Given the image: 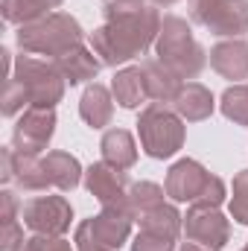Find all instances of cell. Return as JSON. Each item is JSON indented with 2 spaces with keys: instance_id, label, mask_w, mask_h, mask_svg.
Instances as JSON below:
<instances>
[{
  "instance_id": "obj_1",
  "label": "cell",
  "mask_w": 248,
  "mask_h": 251,
  "mask_svg": "<svg viewBox=\"0 0 248 251\" xmlns=\"http://www.w3.org/2000/svg\"><path fill=\"white\" fill-rule=\"evenodd\" d=\"M105 24L88 35L91 50L105 67L143 56L161 32V12L149 0H102Z\"/></svg>"
},
{
  "instance_id": "obj_2",
  "label": "cell",
  "mask_w": 248,
  "mask_h": 251,
  "mask_svg": "<svg viewBox=\"0 0 248 251\" xmlns=\"http://www.w3.org/2000/svg\"><path fill=\"white\" fill-rule=\"evenodd\" d=\"M155 50H158V62L167 64L181 82L184 79H196L201 73L204 62H207L204 47L193 38L190 24L184 18H178V15H164Z\"/></svg>"
},
{
  "instance_id": "obj_3",
  "label": "cell",
  "mask_w": 248,
  "mask_h": 251,
  "mask_svg": "<svg viewBox=\"0 0 248 251\" xmlns=\"http://www.w3.org/2000/svg\"><path fill=\"white\" fill-rule=\"evenodd\" d=\"M82 41H85V32H82L79 21L67 12H50L41 21L18 26V47L24 53L50 56V62L59 59L67 50L79 47Z\"/></svg>"
},
{
  "instance_id": "obj_4",
  "label": "cell",
  "mask_w": 248,
  "mask_h": 251,
  "mask_svg": "<svg viewBox=\"0 0 248 251\" xmlns=\"http://www.w3.org/2000/svg\"><path fill=\"white\" fill-rule=\"evenodd\" d=\"M137 134H140L143 152L149 158L164 161V158H173L184 146L187 128L175 108H167V102H152L137 117Z\"/></svg>"
},
{
  "instance_id": "obj_5",
  "label": "cell",
  "mask_w": 248,
  "mask_h": 251,
  "mask_svg": "<svg viewBox=\"0 0 248 251\" xmlns=\"http://www.w3.org/2000/svg\"><path fill=\"white\" fill-rule=\"evenodd\" d=\"M9 79H18L29 97V105L38 108H56L64 97V76L53 62H38L29 56H21L15 62V70Z\"/></svg>"
},
{
  "instance_id": "obj_6",
  "label": "cell",
  "mask_w": 248,
  "mask_h": 251,
  "mask_svg": "<svg viewBox=\"0 0 248 251\" xmlns=\"http://www.w3.org/2000/svg\"><path fill=\"white\" fill-rule=\"evenodd\" d=\"M190 15L222 38H240L248 32V0H190Z\"/></svg>"
},
{
  "instance_id": "obj_7",
  "label": "cell",
  "mask_w": 248,
  "mask_h": 251,
  "mask_svg": "<svg viewBox=\"0 0 248 251\" xmlns=\"http://www.w3.org/2000/svg\"><path fill=\"white\" fill-rule=\"evenodd\" d=\"M24 225L41 237H64L70 231L73 207L64 196H35L21 207Z\"/></svg>"
},
{
  "instance_id": "obj_8",
  "label": "cell",
  "mask_w": 248,
  "mask_h": 251,
  "mask_svg": "<svg viewBox=\"0 0 248 251\" xmlns=\"http://www.w3.org/2000/svg\"><path fill=\"white\" fill-rule=\"evenodd\" d=\"M53 131H56V111L29 105L21 114V120L15 123L12 146L21 155H41L47 149V143L53 140Z\"/></svg>"
},
{
  "instance_id": "obj_9",
  "label": "cell",
  "mask_w": 248,
  "mask_h": 251,
  "mask_svg": "<svg viewBox=\"0 0 248 251\" xmlns=\"http://www.w3.org/2000/svg\"><path fill=\"white\" fill-rule=\"evenodd\" d=\"M184 231L190 243H201L207 251H222L231 240V222L219 213V207L193 204L184 216Z\"/></svg>"
},
{
  "instance_id": "obj_10",
  "label": "cell",
  "mask_w": 248,
  "mask_h": 251,
  "mask_svg": "<svg viewBox=\"0 0 248 251\" xmlns=\"http://www.w3.org/2000/svg\"><path fill=\"white\" fill-rule=\"evenodd\" d=\"M85 187L88 193L102 204V207H117V210H128V173L117 170L105 161L91 164L85 173ZM131 213V210H128Z\"/></svg>"
},
{
  "instance_id": "obj_11",
  "label": "cell",
  "mask_w": 248,
  "mask_h": 251,
  "mask_svg": "<svg viewBox=\"0 0 248 251\" xmlns=\"http://www.w3.org/2000/svg\"><path fill=\"white\" fill-rule=\"evenodd\" d=\"M207 181H210V173L198 161L181 158L167 173V196L173 201H190V204H196L198 196L207 187Z\"/></svg>"
},
{
  "instance_id": "obj_12",
  "label": "cell",
  "mask_w": 248,
  "mask_h": 251,
  "mask_svg": "<svg viewBox=\"0 0 248 251\" xmlns=\"http://www.w3.org/2000/svg\"><path fill=\"white\" fill-rule=\"evenodd\" d=\"M85 222H88L94 240H99L102 246H108L111 251H120V246H123L125 240H128V234H131L134 216H131L128 210L102 207V213H97V216H91V219H85Z\"/></svg>"
},
{
  "instance_id": "obj_13",
  "label": "cell",
  "mask_w": 248,
  "mask_h": 251,
  "mask_svg": "<svg viewBox=\"0 0 248 251\" xmlns=\"http://www.w3.org/2000/svg\"><path fill=\"white\" fill-rule=\"evenodd\" d=\"M210 67L231 82L248 79V41H243V38L219 41L210 50Z\"/></svg>"
},
{
  "instance_id": "obj_14",
  "label": "cell",
  "mask_w": 248,
  "mask_h": 251,
  "mask_svg": "<svg viewBox=\"0 0 248 251\" xmlns=\"http://www.w3.org/2000/svg\"><path fill=\"white\" fill-rule=\"evenodd\" d=\"M53 64L59 67V73L64 76V82H70V85H82V82L97 79V73H99V67H102V62L97 59V53L88 50L85 44H79V47L62 53L59 59H53Z\"/></svg>"
},
{
  "instance_id": "obj_15",
  "label": "cell",
  "mask_w": 248,
  "mask_h": 251,
  "mask_svg": "<svg viewBox=\"0 0 248 251\" xmlns=\"http://www.w3.org/2000/svg\"><path fill=\"white\" fill-rule=\"evenodd\" d=\"M213 94L201 85V82H187L181 85L178 97L173 100V108L181 114V120L187 123H198V120H207L213 114Z\"/></svg>"
},
{
  "instance_id": "obj_16",
  "label": "cell",
  "mask_w": 248,
  "mask_h": 251,
  "mask_svg": "<svg viewBox=\"0 0 248 251\" xmlns=\"http://www.w3.org/2000/svg\"><path fill=\"white\" fill-rule=\"evenodd\" d=\"M143 70V85H146V97H152L155 102H173L181 91V79L158 59H149V62L140 64Z\"/></svg>"
},
{
  "instance_id": "obj_17",
  "label": "cell",
  "mask_w": 248,
  "mask_h": 251,
  "mask_svg": "<svg viewBox=\"0 0 248 251\" xmlns=\"http://www.w3.org/2000/svg\"><path fill=\"white\" fill-rule=\"evenodd\" d=\"M79 114L91 128H105L114 114V94L105 85H97V82L88 85L82 94V102H79Z\"/></svg>"
},
{
  "instance_id": "obj_18",
  "label": "cell",
  "mask_w": 248,
  "mask_h": 251,
  "mask_svg": "<svg viewBox=\"0 0 248 251\" xmlns=\"http://www.w3.org/2000/svg\"><path fill=\"white\" fill-rule=\"evenodd\" d=\"M99 149H102V161L117 170H131L137 164V143L125 128H108L99 140Z\"/></svg>"
},
{
  "instance_id": "obj_19",
  "label": "cell",
  "mask_w": 248,
  "mask_h": 251,
  "mask_svg": "<svg viewBox=\"0 0 248 251\" xmlns=\"http://www.w3.org/2000/svg\"><path fill=\"white\" fill-rule=\"evenodd\" d=\"M41 161H44V170H47V178H50L53 187H59L62 193H70V190L79 187V181H82V164L70 152L56 149V152H47V158H41Z\"/></svg>"
},
{
  "instance_id": "obj_20",
  "label": "cell",
  "mask_w": 248,
  "mask_h": 251,
  "mask_svg": "<svg viewBox=\"0 0 248 251\" xmlns=\"http://www.w3.org/2000/svg\"><path fill=\"white\" fill-rule=\"evenodd\" d=\"M137 222H140V231L155 234V237H167V240H178V234L184 228V216L178 213L175 204H167V201L158 204L155 210L143 213Z\"/></svg>"
},
{
  "instance_id": "obj_21",
  "label": "cell",
  "mask_w": 248,
  "mask_h": 251,
  "mask_svg": "<svg viewBox=\"0 0 248 251\" xmlns=\"http://www.w3.org/2000/svg\"><path fill=\"white\" fill-rule=\"evenodd\" d=\"M111 94L123 108H137L146 100V85H143V70L140 67H123L111 79Z\"/></svg>"
},
{
  "instance_id": "obj_22",
  "label": "cell",
  "mask_w": 248,
  "mask_h": 251,
  "mask_svg": "<svg viewBox=\"0 0 248 251\" xmlns=\"http://www.w3.org/2000/svg\"><path fill=\"white\" fill-rule=\"evenodd\" d=\"M15 181H18V187L26 190V193H41V190L53 187L50 178H47L44 161L38 155H21V152H15Z\"/></svg>"
},
{
  "instance_id": "obj_23",
  "label": "cell",
  "mask_w": 248,
  "mask_h": 251,
  "mask_svg": "<svg viewBox=\"0 0 248 251\" xmlns=\"http://www.w3.org/2000/svg\"><path fill=\"white\" fill-rule=\"evenodd\" d=\"M62 6V0H3V18L9 24H32V21H41L50 15V9Z\"/></svg>"
},
{
  "instance_id": "obj_24",
  "label": "cell",
  "mask_w": 248,
  "mask_h": 251,
  "mask_svg": "<svg viewBox=\"0 0 248 251\" xmlns=\"http://www.w3.org/2000/svg\"><path fill=\"white\" fill-rule=\"evenodd\" d=\"M164 193H167V187H158L155 181H134L128 187V210H131V216L140 219L143 213L164 204Z\"/></svg>"
},
{
  "instance_id": "obj_25",
  "label": "cell",
  "mask_w": 248,
  "mask_h": 251,
  "mask_svg": "<svg viewBox=\"0 0 248 251\" xmlns=\"http://www.w3.org/2000/svg\"><path fill=\"white\" fill-rule=\"evenodd\" d=\"M222 114L240 126H248V85H231L222 94Z\"/></svg>"
},
{
  "instance_id": "obj_26",
  "label": "cell",
  "mask_w": 248,
  "mask_h": 251,
  "mask_svg": "<svg viewBox=\"0 0 248 251\" xmlns=\"http://www.w3.org/2000/svg\"><path fill=\"white\" fill-rule=\"evenodd\" d=\"M231 216H234L240 225H248V170L237 173V178H234V193H231Z\"/></svg>"
},
{
  "instance_id": "obj_27",
  "label": "cell",
  "mask_w": 248,
  "mask_h": 251,
  "mask_svg": "<svg viewBox=\"0 0 248 251\" xmlns=\"http://www.w3.org/2000/svg\"><path fill=\"white\" fill-rule=\"evenodd\" d=\"M3 114L6 117H15L24 105L29 108V97H26V91H24V85L18 82V79H6V88H3Z\"/></svg>"
},
{
  "instance_id": "obj_28",
  "label": "cell",
  "mask_w": 248,
  "mask_h": 251,
  "mask_svg": "<svg viewBox=\"0 0 248 251\" xmlns=\"http://www.w3.org/2000/svg\"><path fill=\"white\" fill-rule=\"evenodd\" d=\"M15 251H73V246L64 237H41V234H35V237L24 240Z\"/></svg>"
},
{
  "instance_id": "obj_29",
  "label": "cell",
  "mask_w": 248,
  "mask_h": 251,
  "mask_svg": "<svg viewBox=\"0 0 248 251\" xmlns=\"http://www.w3.org/2000/svg\"><path fill=\"white\" fill-rule=\"evenodd\" d=\"M131 251H175V240H167V237H155V234H146L140 231L131 243Z\"/></svg>"
},
{
  "instance_id": "obj_30",
  "label": "cell",
  "mask_w": 248,
  "mask_h": 251,
  "mask_svg": "<svg viewBox=\"0 0 248 251\" xmlns=\"http://www.w3.org/2000/svg\"><path fill=\"white\" fill-rule=\"evenodd\" d=\"M73 243H76V251H111L108 246H102L99 240H94V234H91L88 222H79V228H76V237H73Z\"/></svg>"
},
{
  "instance_id": "obj_31",
  "label": "cell",
  "mask_w": 248,
  "mask_h": 251,
  "mask_svg": "<svg viewBox=\"0 0 248 251\" xmlns=\"http://www.w3.org/2000/svg\"><path fill=\"white\" fill-rule=\"evenodd\" d=\"M0 219H3V225H15L18 222V199L9 190L0 193Z\"/></svg>"
},
{
  "instance_id": "obj_32",
  "label": "cell",
  "mask_w": 248,
  "mask_h": 251,
  "mask_svg": "<svg viewBox=\"0 0 248 251\" xmlns=\"http://www.w3.org/2000/svg\"><path fill=\"white\" fill-rule=\"evenodd\" d=\"M0 181H15V149H0Z\"/></svg>"
},
{
  "instance_id": "obj_33",
  "label": "cell",
  "mask_w": 248,
  "mask_h": 251,
  "mask_svg": "<svg viewBox=\"0 0 248 251\" xmlns=\"http://www.w3.org/2000/svg\"><path fill=\"white\" fill-rule=\"evenodd\" d=\"M181 251H207V249H201V246H196V243H184Z\"/></svg>"
},
{
  "instance_id": "obj_34",
  "label": "cell",
  "mask_w": 248,
  "mask_h": 251,
  "mask_svg": "<svg viewBox=\"0 0 248 251\" xmlns=\"http://www.w3.org/2000/svg\"><path fill=\"white\" fill-rule=\"evenodd\" d=\"M152 6H173V3H178V0H149Z\"/></svg>"
},
{
  "instance_id": "obj_35",
  "label": "cell",
  "mask_w": 248,
  "mask_h": 251,
  "mask_svg": "<svg viewBox=\"0 0 248 251\" xmlns=\"http://www.w3.org/2000/svg\"><path fill=\"white\" fill-rule=\"evenodd\" d=\"M243 251H248V243H246V249H243Z\"/></svg>"
}]
</instances>
